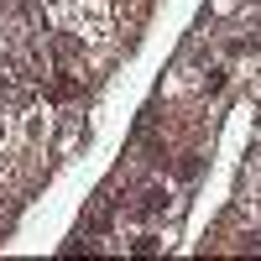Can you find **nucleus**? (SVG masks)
<instances>
[{"mask_svg":"<svg viewBox=\"0 0 261 261\" xmlns=\"http://www.w3.org/2000/svg\"><path fill=\"white\" fill-rule=\"evenodd\" d=\"M79 89H84V84H79V79H73V73H68V68H63V73H58V79H53V99H73V94H79Z\"/></svg>","mask_w":261,"mask_h":261,"instance_id":"nucleus-3","label":"nucleus"},{"mask_svg":"<svg viewBox=\"0 0 261 261\" xmlns=\"http://www.w3.org/2000/svg\"><path fill=\"white\" fill-rule=\"evenodd\" d=\"M53 58H58V63H79V58H84V42H79L73 32H58V37H53Z\"/></svg>","mask_w":261,"mask_h":261,"instance_id":"nucleus-1","label":"nucleus"},{"mask_svg":"<svg viewBox=\"0 0 261 261\" xmlns=\"http://www.w3.org/2000/svg\"><path fill=\"white\" fill-rule=\"evenodd\" d=\"M162 209H167V193H162V188H146V193H141V204H136V214H146V220H157Z\"/></svg>","mask_w":261,"mask_h":261,"instance_id":"nucleus-2","label":"nucleus"}]
</instances>
